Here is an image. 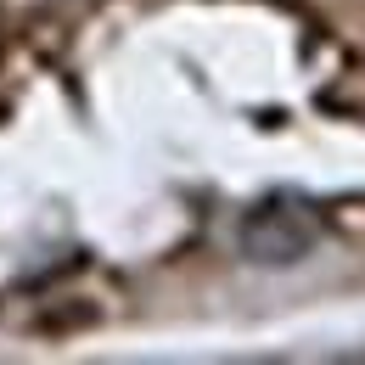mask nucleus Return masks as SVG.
<instances>
[{
  "label": "nucleus",
  "mask_w": 365,
  "mask_h": 365,
  "mask_svg": "<svg viewBox=\"0 0 365 365\" xmlns=\"http://www.w3.org/2000/svg\"><path fill=\"white\" fill-rule=\"evenodd\" d=\"M320 242V220L298 202V197H264L259 208H247L242 214V225H236V247H242V259L247 264H298L304 253H315Z\"/></svg>",
  "instance_id": "1"
}]
</instances>
